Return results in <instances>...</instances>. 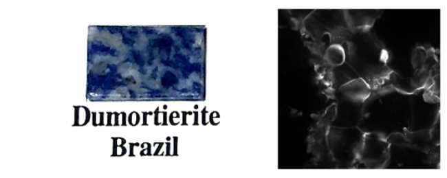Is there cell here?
I'll list each match as a JSON object with an SVG mask.
<instances>
[{
    "instance_id": "1",
    "label": "cell",
    "mask_w": 447,
    "mask_h": 178,
    "mask_svg": "<svg viewBox=\"0 0 447 178\" xmlns=\"http://www.w3.org/2000/svg\"><path fill=\"white\" fill-rule=\"evenodd\" d=\"M347 50L346 63L369 83L372 90L389 82L393 72L388 66L390 55L374 32H353L347 40Z\"/></svg>"
},
{
    "instance_id": "6",
    "label": "cell",
    "mask_w": 447,
    "mask_h": 178,
    "mask_svg": "<svg viewBox=\"0 0 447 178\" xmlns=\"http://www.w3.org/2000/svg\"><path fill=\"white\" fill-rule=\"evenodd\" d=\"M372 89L362 78H358L339 87L338 95L341 101H347L356 104H364L371 96Z\"/></svg>"
},
{
    "instance_id": "7",
    "label": "cell",
    "mask_w": 447,
    "mask_h": 178,
    "mask_svg": "<svg viewBox=\"0 0 447 178\" xmlns=\"http://www.w3.org/2000/svg\"><path fill=\"white\" fill-rule=\"evenodd\" d=\"M383 10H352L346 21L353 32L368 31L383 14Z\"/></svg>"
},
{
    "instance_id": "9",
    "label": "cell",
    "mask_w": 447,
    "mask_h": 178,
    "mask_svg": "<svg viewBox=\"0 0 447 178\" xmlns=\"http://www.w3.org/2000/svg\"><path fill=\"white\" fill-rule=\"evenodd\" d=\"M406 135L410 140V148L413 150L429 153L435 146L433 137V129H422L417 131H406Z\"/></svg>"
},
{
    "instance_id": "5",
    "label": "cell",
    "mask_w": 447,
    "mask_h": 178,
    "mask_svg": "<svg viewBox=\"0 0 447 178\" xmlns=\"http://www.w3.org/2000/svg\"><path fill=\"white\" fill-rule=\"evenodd\" d=\"M420 90L413 93V106L408 131L433 129L435 127L439 116V104L426 102L422 96L419 97Z\"/></svg>"
},
{
    "instance_id": "4",
    "label": "cell",
    "mask_w": 447,
    "mask_h": 178,
    "mask_svg": "<svg viewBox=\"0 0 447 178\" xmlns=\"http://www.w3.org/2000/svg\"><path fill=\"white\" fill-rule=\"evenodd\" d=\"M391 160V144L375 133H364L358 163L367 169H384Z\"/></svg>"
},
{
    "instance_id": "8",
    "label": "cell",
    "mask_w": 447,
    "mask_h": 178,
    "mask_svg": "<svg viewBox=\"0 0 447 178\" xmlns=\"http://www.w3.org/2000/svg\"><path fill=\"white\" fill-rule=\"evenodd\" d=\"M339 109L336 111V118L340 119L342 122V127L340 128H353L358 127L360 125L362 119V112H364V104H356V103L347 101H341L340 102Z\"/></svg>"
},
{
    "instance_id": "12",
    "label": "cell",
    "mask_w": 447,
    "mask_h": 178,
    "mask_svg": "<svg viewBox=\"0 0 447 178\" xmlns=\"http://www.w3.org/2000/svg\"><path fill=\"white\" fill-rule=\"evenodd\" d=\"M428 57V53L423 47H416L413 54V66L414 69H422Z\"/></svg>"
},
{
    "instance_id": "3",
    "label": "cell",
    "mask_w": 447,
    "mask_h": 178,
    "mask_svg": "<svg viewBox=\"0 0 447 178\" xmlns=\"http://www.w3.org/2000/svg\"><path fill=\"white\" fill-rule=\"evenodd\" d=\"M364 137V132L358 127H333L329 132V146L336 160L351 165L358 160Z\"/></svg>"
},
{
    "instance_id": "11",
    "label": "cell",
    "mask_w": 447,
    "mask_h": 178,
    "mask_svg": "<svg viewBox=\"0 0 447 178\" xmlns=\"http://www.w3.org/2000/svg\"><path fill=\"white\" fill-rule=\"evenodd\" d=\"M324 59L334 67L341 66L346 63L345 50L340 45H334L327 49Z\"/></svg>"
},
{
    "instance_id": "10",
    "label": "cell",
    "mask_w": 447,
    "mask_h": 178,
    "mask_svg": "<svg viewBox=\"0 0 447 178\" xmlns=\"http://www.w3.org/2000/svg\"><path fill=\"white\" fill-rule=\"evenodd\" d=\"M389 82H390L395 89L398 90V91L407 93V95H413V93H415L417 90L416 87L413 86L411 79H406V78L402 77L400 74L395 73L394 71L391 74Z\"/></svg>"
},
{
    "instance_id": "2",
    "label": "cell",
    "mask_w": 447,
    "mask_h": 178,
    "mask_svg": "<svg viewBox=\"0 0 447 178\" xmlns=\"http://www.w3.org/2000/svg\"><path fill=\"white\" fill-rule=\"evenodd\" d=\"M358 128L364 133H375L385 139L393 133L406 132L375 90H372L371 96L364 102L362 119Z\"/></svg>"
},
{
    "instance_id": "13",
    "label": "cell",
    "mask_w": 447,
    "mask_h": 178,
    "mask_svg": "<svg viewBox=\"0 0 447 178\" xmlns=\"http://www.w3.org/2000/svg\"><path fill=\"white\" fill-rule=\"evenodd\" d=\"M389 144L396 145L398 147L410 148V140L406 137V133L395 132L386 138Z\"/></svg>"
}]
</instances>
